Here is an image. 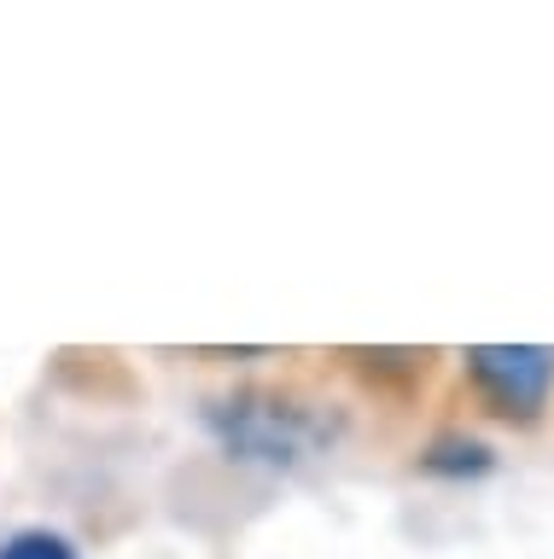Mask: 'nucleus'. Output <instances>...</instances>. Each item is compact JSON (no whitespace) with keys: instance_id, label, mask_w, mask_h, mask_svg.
<instances>
[{"instance_id":"nucleus-1","label":"nucleus","mask_w":554,"mask_h":559,"mask_svg":"<svg viewBox=\"0 0 554 559\" xmlns=\"http://www.w3.org/2000/svg\"><path fill=\"white\" fill-rule=\"evenodd\" d=\"M204 426L228 461H251L269 472H292L304 461H321L339 443L344 419L333 414V402L298 396V391H228L204 408Z\"/></svg>"},{"instance_id":"nucleus-2","label":"nucleus","mask_w":554,"mask_h":559,"mask_svg":"<svg viewBox=\"0 0 554 559\" xmlns=\"http://www.w3.org/2000/svg\"><path fill=\"white\" fill-rule=\"evenodd\" d=\"M461 373L484 402V414L508 426H537L554 396V349L543 344H479L461 356Z\"/></svg>"},{"instance_id":"nucleus-3","label":"nucleus","mask_w":554,"mask_h":559,"mask_svg":"<svg viewBox=\"0 0 554 559\" xmlns=\"http://www.w3.org/2000/svg\"><path fill=\"white\" fill-rule=\"evenodd\" d=\"M0 559H82V554L59 531H19L7 548H0Z\"/></svg>"}]
</instances>
